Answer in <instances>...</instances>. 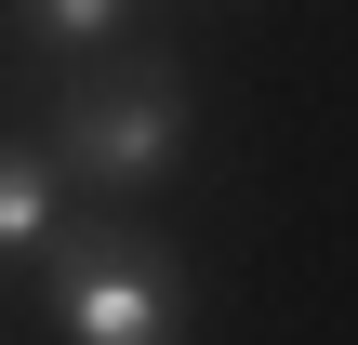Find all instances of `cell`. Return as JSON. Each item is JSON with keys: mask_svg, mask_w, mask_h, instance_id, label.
I'll return each instance as SVG.
<instances>
[{"mask_svg": "<svg viewBox=\"0 0 358 345\" xmlns=\"http://www.w3.org/2000/svg\"><path fill=\"white\" fill-rule=\"evenodd\" d=\"M40 146H53V173H66L93 213H133L146 186L186 173V146H199V80H186L173 53H133V40H120V53H93V66L53 80Z\"/></svg>", "mask_w": 358, "mask_h": 345, "instance_id": "cell-1", "label": "cell"}, {"mask_svg": "<svg viewBox=\"0 0 358 345\" xmlns=\"http://www.w3.org/2000/svg\"><path fill=\"white\" fill-rule=\"evenodd\" d=\"M53 345H199V279L146 213H66L40 239Z\"/></svg>", "mask_w": 358, "mask_h": 345, "instance_id": "cell-2", "label": "cell"}, {"mask_svg": "<svg viewBox=\"0 0 358 345\" xmlns=\"http://www.w3.org/2000/svg\"><path fill=\"white\" fill-rule=\"evenodd\" d=\"M133 13H146V0H0L13 53H40L53 80H66V66H93V53H120V40H133Z\"/></svg>", "mask_w": 358, "mask_h": 345, "instance_id": "cell-3", "label": "cell"}, {"mask_svg": "<svg viewBox=\"0 0 358 345\" xmlns=\"http://www.w3.org/2000/svg\"><path fill=\"white\" fill-rule=\"evenodd\" d=\"M66 226V173L40 133H0V266H40V239Z\"/></svg>", "mask_w": 358, "mask_h": 345, "instance_id": "cell-4", "label": "cell"}]
</instances>
